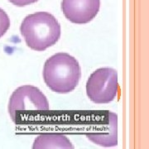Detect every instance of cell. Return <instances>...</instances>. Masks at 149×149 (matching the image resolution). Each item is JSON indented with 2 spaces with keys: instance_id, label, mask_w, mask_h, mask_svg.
Segmentation results:
<instances>
[{
  "instance_id": "cell-3",
  "label": "cell",
  "mask_w": 149,
  "mask_h": 149,
  "mask_svg": "<svg viewBox=\"0 0 149 149\" xmlns=\"http://www.w3.org/2000/svg\"><path fill=\"white\" fill-rule=\"evenodd\" d=\"M117 71L113 68H100L90 75L86 83V94L91 101L98 104H109L118 95Z\"/></svg>"
},
{
  "instance_id": "cell-9",
  "label": "cell",
  "mask_w": 149,
  "mask_h": 149,
  "mask_svg": "<svg viewBox=\"0 0 149 149\" xmlns=\"http://www.w3.org/2000/svg\"><path fill=\"white\" fill-rule=\"evenodd\" d=\"M13 5L17 7H24V6L30 5L37 2L38 0H8Z\"/></svg>"
},
{
  "instance_id": "cell-4",
  "label": "cell",
  "mask_w": 149,
  "mask_h": 149,
  "mask_svg": "<svg viewBox=\"0 0 149 149\" xmlns=\"http://www.w3.org/2000/svg\"><path fill=\"white\" fill-rule=\"evenodd\" d=\"M49 102L46 95L38 88L32 85H23L13 91L8 103V113L17 123L23 111H47Z\"/></svg>"
},
{
  "instance_id": "cell-1",
  "label": "cell",
  "mask_w": 149,
  "mask_h": 149,
  "mask_svg": "<svg viewBox=\"0 0 149 149\" xmlns=\"http://www.w3.org/2000/svg\"><path fill=\"white\" fill-rule=\"evenodd\" d=\"M81 70L78 61L60 52L48 58L43 68V79L50 90L59 94L73 91L79 84Z\"/></svg>"
},
{
  "instance_id": "cell-7",
  "label": "cell",
  "mask_w": 149,
  "mask_h": 149,
  "mask_svg": "<svg viewBox=\"0 0 149 149\" xmlns=\"http://www.w3.org/2000/svg\"><path fill=\"white\" fill-rule=\"evenodd\" d=\"M34 149L74 148L71 142L62 133H42L35 139Z\"/></svg>"
},
{
  "instance_id": "cell-6",
  "label": "cell",
  "mask_w": 149,
  "mask_h": 149,
  "mask_svg": "<svg viewBox=\"0 0 149 149\" xmlns=\"http://www.w3.org/2000/svg\"><path fill=\"white\" fill-rule=\"evenodd\" d=\"M117 115L111 112H106L103 123L98 124L96 129L86 133L89 140L102 147H113L118 144Z\"/></svg>"
},
{
  "instance_id": "cell-8",
  "label": "cell",
  "mask_w": 149,
  "mask_h": 149,
  "mask_svg": "<svg viewBox=\"0 0 149 149\" xmlns=\"http://www.w3.org/2000/svg\"><path fill=\"white\" fill-rule=\"evenodd\" d=\"M10 27V19L3 9L0 8V38L3 37V35Z\"/></svg>"
},
{
  "instance_id": "cell-5",
  "label": "cell",
  "mask_w": 149,
  "mask_h": 149,
  "mask_svg": "<svg viewBox=\"0 0 149 149\" xmlns=\"http://www.w3.org/2000/svg\"><path fill=\"white\" fill-rule=\"evenodd\" d=\"M100 8V0H62L61 10L70 22L85 24L93 20Z\"/></svg>"
},
{
  "instance_id": "cell-2",
  "label": "cell",
  "mask_w": 149,
  "mask_h": 149,
  "mask_svg": "<svg viewBox=\"0 0 149 149\" xmlns=\"http://www.w3.org/2000/svg\"><path fill=\"white\" fill-rule=\"evenodd\" d=\"M20 32L28 47L43 52L52 47L61 37L59 22L51 13L38 12L27 15L22 22Z\"/></svg>"
}]
</instances>
